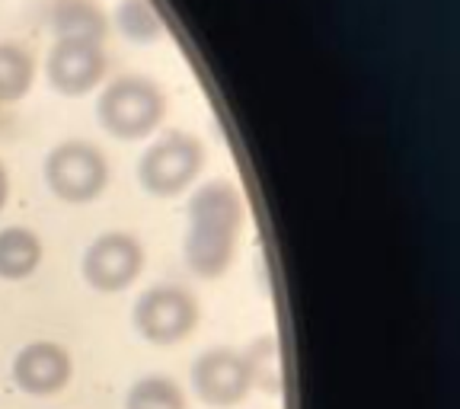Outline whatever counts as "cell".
<instances>
[{
	"label": "cell",
	"mask_w": 460,
	"mask_h": 409,
	"mask_svg": "<svg viewBox=\"0 0 460 409\" xmlns=\"http://www.w3.org/2000/svg\"><path fill=\"white\" fill-rule=\"evenodd\" d=\"M243 221V195L230 180H208L195 189L186 209V237H182V256L192 275L211 281L234 266Z\"/></svg>",
	"instance_id": "cell-1"
},
{
	"label": "cell",
	"mask_w": 460,
	"mask_h": 409,
	"mask_svg": "<svg viewBox=\"0 0 460 409\" xmlns=\"http://www.w3.org/2000/svg\"><path fill=\"white\" fill-rule=\"evenodd\" d=\"M164 93L147 77H119L102 90L96 102L100 125L119 141H141L154 135V129L164 119Z\"/></svg>",
	"instance_id": "cell-2"
},
{
	"label": "cell",
	"mask_w": 460,
	"mask_h": 409,
	"mask_svg": "<svg viewBox=\"0 0 460 409\" xmlns=\"http://www.w3.org/2000/svg\"><path fill=\"white\" fill-rule=\"evenodd\" d=\"M201 166H205V144L189 131H166L141 154L137 180L144 192L172 199L199 180Z\"/></svg>",
	"instance_id": "cell-3"
},
{
	"label": "cell",
	"mask_w": 460,
	"mask_h": 409,
	"mask_svg": "<svg viewBox=\"0 0 460 409\" xmlns=\"http://www.w3.org/2000/svg\"><path fill=\"white\" fill-rule=\"evenodd\" d=\"M45 186L65 205H90L109 186V164L90 141H65L51 147L42 164Z\"/></svg>",
	"instance_id": "cell-4"
},
{
	"label": "cell",
	"mask_w": 460,
	"mask_h": 409,
	"mask_svg": "<svg viewBox=\"0 0 460 409\" xmlns=\"http://www.w3.org/2000/svg\"><path fill=\"white\" fill-rule=\"evenodd\" d=\"M131 324H135L137 336L151 345H176L199 326V301L189 288L164 285L147 288L135 301L131 310Z\"/></svg>",
	"instance_id": "cell-5"
},
{
	"label": "cell",
	"mask_w": 460,
	"mask_h": 409,
	"mask_svg": "<svg viewBox=\"0 0 460 409\" xmlns=\"http://www.w3.org/2000/svg\"><path fill=\"white\" fill-rule=\"evenodd\" d=\"M144 269V246L128 230H106L84 250L80 275L100 295H119Z\"/></svg>",
	"instance_id": "cell-6"
},
{
	"label": "cell",
	"mask_w": 460,
	"mask_h": 409,
	"mask_svg": "<svg viewBox=\"0 0 460 409\" xmlns=\"http://www.w3.org/2000/svg\"><path fill=\"white\" fill-rule=\"evenodd\" d=\"M252 361L237 349H208L192 361V390L205 406L230 409L252 390Z\"/></svg>",
	"instance_id": "cell-7"
},
{
	"label": "cell",
	"mask_w": 460,
	"mask_h": 409,
	"mask_svg": "<svg viewBox=\"0 0 460 409\" xmlns=\"http://www.w3.org/2000/svg\"><path fill=\"white\" fill-rule=\"evenodd\" d=\"M74 361L65 345L39 339L22 345L13 359V384L29 396H51L71 384Z\"/></svg>",
	"instance_id": "cell-8"
},
{
	"label": "cell",
	"mask_w": 460,
	"mask_h": 409,
	"mask_svg": "<svg viewBox=\"0 0 460 409\" xmlns=\"http://www.w3.org/2000/svg\"><path fill=\"white\" fill-rule=\"evenodd\" d=\"M106 74V55L100 42L58 39L49 55V84L65 96L90 93Z\"/></svg>",
	"instance_id": "cell-9"
},
{
	"label": "cell",
	"mask_w": 460,
	"mask_h": 409,
	"mask_svg": "<svg viewBox=\"0 0 460 409\" xmlns=\"http://www.w3.org/2000/svg\"><path fill=\"white\" fill-rule=\"evenodd\" d=\"M42 262V240L29 227H4L0 230V279L22 281L36 272Z\"/></svg>",
	"instance_id": "cell-10"
},
{
	"label": "cell",
	"mask_w": 460,
	"mask_h": 409,
	"mask_svg": "<svg viewBox=\"0 0 460 409\" xmlns=\"http://www.w3.org/2000/svg\"><path fill=\"white\" fill-rule=\"evenodd\" d=\"M51 26H55L58 39L100 42L106 36V20L90 0H58L51 10Z\"/></svg>",
	"instance_id": "cell-11"
},
{
	"label": "cell",
	"mask_w": 460,
	"mask_h": 409,
	"mask_svg": "<svg viewBox=\"0 0 460 409\" xmlns=\"http://www.w3.org/2000/svg\"><path fill=\"white\" fill-rule=\"evenodd\" d=\"M125 409H189L186 394L166 374H147L137 378L125 394Z\"/></svg>",
	"instance_id": "cell-12"
},
{
	"label": "cell",
	"mask_w": 460,
	"mask_h": 409,
	"mask_svg": "<svg viewBox=\"0 0 460 409\" xmlns=\"http://www.w3.org/2000/svg\"><path fill=\"white\" fill-rule=\"evenodd\" d=\"M32 86V58L16 45H0V102H16Z\"/></svg>",
	"instance_id": "cell-13"
},
{
	"label": "cell",
	"mask_w": 460,
	"mask_h": 409,
	"mask_svg": "<svg viewBox=\"0 0 460 409\" xmlns=\"http://www.w3.org/2000/svg\"><path fill=\"white\" fill-rule=\"evenodd\" d=\"M115 16H119V29L131 42H154L160 36V20L147 7V0H122Z\"/></svg>",
	"instance_id": "cell-14"
},
{
	"label": "cell",
	"mask_w": 460,
	"mask_h": 409,
	"mask_svg": "<svg viewBox=\"0 0 460 409\" xmlns=\"http://www.w3.org/2000/svg\"><path fill=\"white\" fill-rule=\"evenodd\" d=\"M7 199H10V180H7V170H4V164H0V211H4Z\"/></svg>",
	"instance_id": "cell-15"
}]
</instances>
